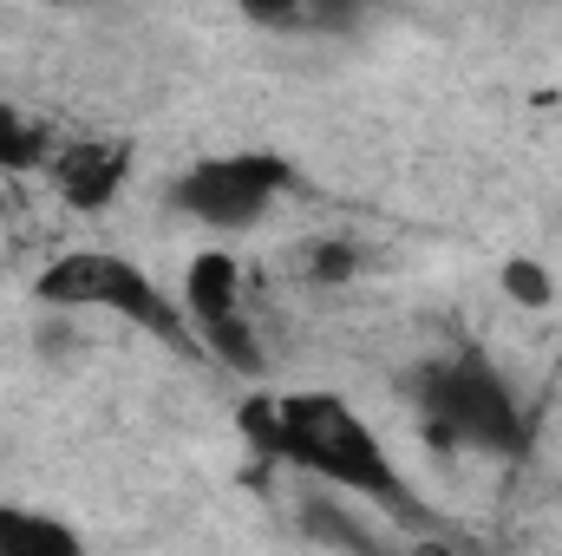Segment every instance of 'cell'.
I'll use <instances>...</instances> for the list:
<instances>
[{"mask_svg": "<svg viewBox=\"0 0 562 556\" xmlns=\"http://www.w3.org/2000/svg\"><path fill=\"white\" fill-rule=\"evenodd\" d=\"M46 177H53V190L72 210H105L125 190V177H132V144L125 138H59Z\"/></svg>", "mask_w": 562, "mask_h": 556, "instance_id": "obj_6", "label": "cell"}, {"mask_svg": "<svg viewBox=\"0 0 562 556\" xmlns=\"http://www.w3.org/2000/svg\"><path fill=\"white\" fill-rule=\"evenodd\" d=\"M33 301L53 308V314L105 308V314H125L132 327H144L150 341H164L177 354H196V334H190L183 308L144 276L132 256H119V249H66V256H53L33 276Z\"/></svg>", "mask_w": 562, "mask_h": 556, "instance_id": "obj_3", "label": "cell"}, {"mask_svg": "<svg viewBox=\"0 0 562 556\" xmlns=\"http://www.w3.org/2000/svg\"><path fill=\"white\" fill-rule=\"evenodd\" d=\"M53 151H59V138H53L40 119H26L20 105H7V99H0V177L46 170V164H53Z\"/></svg>", "mask_w": 562, "mask_h": 556, "instance_id": "obj_8", "label": "cell"}, {"mask_svg": "<svg viewBox=\"0 0 562 556\" xmlns=\"http://www.w3.org/2000/svg\"><path fill=\"white\" fill-rule=\"evenodd\" d=\"M243 438L276 458V465H301L314 478H327L334 491H353V498H373V504H393V511H419L400 465L386 458V445L373 438V425L360 419L353 400L340 393H256L243 407Z\"/></svg>", "mask_w": 562, "mask_h": 556, "instance_id": "obj_1", "label": "cell"}, {"mask_svg": "<svg viewBox=\"0 0 562 556\" xmlns=\"http://www.w3.org/2000/svg\"><path fill=\"white\" fill-rule=\"evenodd\" d=\"M497 281H504V294H510L517 308H530V314H543V308L557 301V281H550V269H543V263H530V256H510V263L497 269Z\"/></svg>", "mask_w": 562, "mask_h": 556, "instance_id": "obj_9", "label": "cell"}, {"mask_svg": "<svg viewBox=\"0 0 562 556\" xmlns=\"http://www.w3.org/2000/svg\"><path fill=\"white\" fill-rule=\"evenodd\" d=\"M0 556H86V537L40 504H0Z\"/></svg>", "mask_w": 562, "mask_h": 556, "instance_id": "obj_7", "label": "cell"}, {"mask_svg": "<svg viewBox=\"0 0 562 556\" xmlns=\"http://www.w3.org/2000/svg\"><path fill=\"white\" fill-rule=\"evenodd\" d=\"M288 184H294V170L276 151H223V157H196L190 170L170 177V210H183L203 230H249L269 216V203Z\"/></svg>", "mask_w": 562, "mask_h": 556, "instance_id": "obj_4", "label": "cell"}, {"mask_svg": "<svg viewBox=\"0 0 562 556\" xmlns=\"http://www.w3.org/2000/svg\"><path fill=\"white\" fill-rule=\"evenodd\" d=\"M307 276H314V281H347V276H360V249H353V243H314V263H307Z\"/></svg>", "mask_w": 562, "mask_h": 556, "instance_id": "obj_10", "label": "cell"}, {"mask_svg": "<svg viewBox=\"0 0 562 556\" xmlns=\"http://www.w3.org/2000/svg\"><path fill=\"white\" fill-rule=\"evenodd\" d=\"M183 321L196 334V354L223 360L229 374H262V341L249 321V294H243V263L229 249H203L183 269Z\"/></svg>", "mask_w": 562, "mask_h": 556, "instance_id": "obj_5", "label": "cell"}, {"mask_svg": "<svg viewBox=\"0 0 562 556\" xmlns=\"http://www.w3.org/2000/svg\"><path fill=\"white\" fill-rule=\"evenodd\" d=\"M413 407H419L425 432L438 445H471V452H491V458H524L530 438H537V419L524 413V400L510 393V380L477 347L419 367Z\"/></svg>", "mask_w": 562, "mask_h": 556, "instance_id": "obj_2", "label": "cell"}]
</instances>
